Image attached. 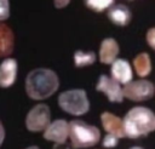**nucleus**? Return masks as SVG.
<instances>
[{
  "label": "nucleus",
  "instance_id": "2eb2a0df",
  "mask_svg": "<svg viewBox=\"0 0 155 149\" xmlns=\"http://www.w3.org/2000/svg\"><path fill=\"white\" fill-rule=\"evenodd\" d=\"M133 67H134L138 76L145 78L147 75H149V73L151 70V62H150L149 55L147 52H142V53L137 55L133 59Z\"/></svg>",
  "mask_w": 155,
  "mask_h": 149
},
{
  "label": "nucleus",
  "instance_id": "1a4fd4ad",
  "mask_svg": "<svg viewBox=\"0 0 155 149\" xmlns=\"http://www.w3.org/2000/svg\"><path fill=\"white\" fill-rule=\"evenodd\" d=\"M111 78L119 82V84H128L132 81L133 78V73H132V68L131 64L124 59V58H116L113 63H111Z\"/></svg>",
  "mask_w": 155,
  "mask_h": 149
},
{
  "label": "nucleus",
  "instance_id": "a211bd4d",
  "mask_svg": "<svg viewBox=\"0 0 155 149\" xmlns=\"http://www.w3.org/2000/svg\"><path fill=\"white\" fill-rule=\"evenodd\" d=\"M10 16V2L8 0H0V22L7 19Z\"/></svg>",
  "mask_w": 155,
  "mask_h": 149
},
{
  "label": "nucleus",
  "instance_id": "6ab92c4d",
  "mask_svg": "<svg viewBox=\"0 0 155 149\" xmlns=\"http://www.w3.org/2000/svg\"><path fill=\"white\" fill-rule=\"evenodd\" d=\"M119 143V138L113 136V134H107L104 138H103V147L104 148H115Z\"/></svg>",
  "mask_w": 155,
  "mask_h": 149
},
{
  "label": "nucleus",
  "instance_id": "dca6fc26",
  "mask_svg": "<svg viewBox=\"0 0 155 149\" xmlns=\"http://www.w3.org/2000/svg\"><path fill=\"white\" fill-rule=\"evenodd\" d=\"M94 59H96V55L93 52H85V51L78 50L74 53V63L76 67L90 65L94 62Z\"/></svg>",
  "mask_w": 155,
  "mask_h": 149
},
{
  "label": "nucleus",
  "instance_id": "393cba45",
  "mask_svg": "<svg viewBox=\"0 0 155 149\" xmlns=\"http://www.w3.org/2000/svg\"><path fill=\"white\" fill-rule=\"evenodd\" d=\"M130 149H143V148H140V147H132V148H130Z\"/></svg>",
  "mask_w": 155,
  "mask_h": 149
},
{
  "label": "nucleus",
  "instance_id": "4468645a",
  "mask_svg": "<svg viewBox=\"0 0 155 149\" xmlns=\"http://www.w3.org/2000/svg\"><path fill=\"white\" fill-rule=\"evenodd\" d=\"M15 35L7 24L0 23V57H7L12 53Z\"/></svg>",
  "mask_w": 155,
  "mask_h": 149
},
{
  "label": "nucleus",
  "instance_id": "0eeeda50",
  "mask_svg": "<svg viewBox=\"0 0 155 149\" xmlns=\"http://www.w3.org/2000/svg\"><path fill=\"white\" fill-rule=\"evenodd\" d=\"M96 90L99 92L105 93L109 102L113 103H121L124 101L122 88L119 82H116L113 78L108 75H101L98 82L96 85Z\"/></svg>",
  "mask_w": 155,
  "mask_h": 149
},
{
  "label": "nucleus",
  "instance_id": "6e6552de",
  "mask_svg": "<svg viewBox=\"0 0 155 149\" xmlns=\"http://www.w3.org/2000/svg\"><path fill=\"white\" fill-rule=\"evenodd\" d=\"M69 137V122H67L63 119L54 120L53 122H50V125L44 131V138L51 142H54L56 144L65 143Z\"/></svg>",
  "mask_w": 155,
  "mask_h": 149
},
{
  "label": "nucleus",
  "instance_id": "412c9836",
  "mask_svg": "<svg viewBox=\"0 0 155 149\" xmlns=\"http://www.w3.org/2000/svg\"><path fill=\"white\" fill-rule=\"evenodd\" d=\"M70 0H53V4L57 8H63L69 4Z\"/></svg>",
  "mask_w": 155,
  "mask_h": 149
},
{
  "label": "nucleus",
  "instance_id": "9b49d317",
  "mask_svg": "<svg viewBox=\"0 0 155 149\" xmlns=\"http://www.w3.org/2000/svg\"><path fill=\"white\" fill-rule=\"evenodd\" d=\"M101 122H102V126L104 127V130L109 133V134H113L117 138H124L125 137V131H124V124H122V120L109 113V111H104L102 115H101Z\"/></svg>",
  "mask_w": 155,
  "mask_h": 149
},
{
  "label": "nucleus",
  "instance_id": "f257e3e1",
  "mask_svg": "<svg viewBox=\"0 0 155 149\" xmlns=\"http://www.w3.org/2000/svg\"><path fill=\"white\" fill-rule=\"evenodd\" d=\"M58 85V76L53 70L47 68H36L27 75L25 92L31 99H46L57 91Z\"/></svg>",
  "mask_w": 155,
  "mask_h": 149
},
{
  "label": "nucleus",
  "instance_id": "f03ea898",
  "mask_svg": "<svg viewBox=\"0 0 155 149\" xmlns=\"http://www.w3.org/2000/svg\"><path fill=\"white\" fill-rule=\"evenodd\" d=\"M122 124L125 137H144L155 131V114L147 107H133L126 113Z\"/></svg>",
  "mask_w": 155,
  "mask_h": 149
},
{
  "label": "nucleus",
  "instance_id": "f3484780",
  "mask_svg": "<svg viewBox=\"0 0 155 149\" xmlns=\"http://www.w3.org/2000/svg\"><path fill=\"white\" fill-rule=\"evenodd\" d=\"M86 5L88 8L96 11V12H101V11H104L107 8H109L114 0H85Z\"/></svg>",
  "mask_w": 155,
  "mask_h": 149
},
{
  "label": "nucleus",
  "instance_id": "aec40b11",
  "mask_svg": "<svg viewBox=\"0 0 155 149\" xmlns=\"http://www.w3.org/2000/svg\"><path fill=\"white\" fill-rule=\"evenodd\" d=\"M147 42H148V45L153 48V50H155V27L154 28H150L148 31H147Z\"/></svg>",
  "mask_w": 155,
  "mask_h": 149
},
{
  "label": "nucleus",
  "instance_id": "ddd939ff",
  "mask_svg": "<svg viewBox=\"0 0 155 149\" xmlns=\"http://www.w3.org/2000/svg\"><path fill=\"white\" fill-rule=\"evenodd\" d=\"M108 18L116 25H127L131 22L132 15L126 5L117 4L108 8Z\"/></svg>",
  "mask_w": 155,
  "mask_h": 149
},
{
  "label": "nucleus",
  "instance_id": "f8f14e48",
  "mask_svg": "<svg viewBox=\"0 0 155 149\" xmlns=\"http://www.w3.org/2000/svg\"><path fill=\"white\" fill-rule=\"evenodd\" d=\"M119 53V45L113 38H107L99 47V61L104 64H111Z\"/></svg>",
  "mask_w": 155,
  "mask_h": 149
},
{
  "label": "nucleus",
  "instance_id": "b1692460",
  "mask_svg": "<svg viewBox=\"0 0 155 149\" xmlns=\"http://www.w3.org/2000/svg\"><path fill=\"white\" fill-rule=\"evenodd\" d=\"M25 149H40V148L36 147V145H30V147H28V148H25Z\"/></svg>",
  "mask_w": 155,
  "mask_h": 149
},
{
  "label": "nucleus",
  "instance_id": "39448f33",
  "mask_svg": "<svg viewBox=\"0 0 155 149\" xmlns=\"http://www.w3.org/2000/svg\"><path fill=\"white\" fill-rule=\"evenodd\" d=\"M154 92H155L154 85L150 81L144 79H139L134 81L132 80L131 82L126 84L125 87L122 88L124 97L134 102L147 101L154 96Z\"/></svg>",
  "mask_w": 155,
  "mask_h": 149
},
{
  "label": "nucleus",
  "instance_id": "5701e85b",
  "mask_svg": "<svg viewBox=\"0 0 155 149\" xmlns=\"http://www.w3.org/2000/svg\"><path fill=\"white\" fill-rule=\"evenodd\" d=\"M4 139H5V128H4L2 122L0 121V147H1V144L4 142Z\"/></svg>",
  "mask_w": 155,
  "mask_h": 149
},
{
  "label": "nucleus",
  "instance_id": "9d476101",
  "mask_svg": "<svg viewBox=\"0 0 155 149\" xmlns=\"http://www.w3.org/2000/svg\"><path fill=\"white\" fill-rule=\"evenodd\" d=\"M17 78V61L6 58L0 64V87L7 88L12 86Z\"/></svg>",
  "mask_w": 155,
  "mask_h": 149
},
{
  "label": "nucleus",
  "instance_id": "20e7f679",
  "mask_svg": "<svg viewBox=\"0 0 155 149\" xmlns=\"http://www.w3.org/2000/svg\"><path fill=\"white\" fill-rule=\"evenodd\" d=\"M58 105L68 114L80 116L88 111L90 102L84 90L74 88L62 92L58 96Z\"/></svg>",
  "mask_w": 155,
  "mask_h": 149
},
{
  "label": "nucleus",
  "instance_id": "4be33fe9",
  "mask_svg": "<svg viewBox=\"0 0 155 149\" xmlns=\"http://www.w3.org/2000/svg\"><path fill=\"white\" fill-rule=\"evenodd\" d=\"M52 149H75V148L68 143H59V144H54Z\"/></svg>",
  "mask_w": 155,
  "mask_h": 149
},
{
  "label": "nucleus",
  "instance_id": "423d86ee",
  "mask_svg": "<svg viewBox=\"0 0 155 149\" xmlns=\"http://www.w3.org/2000/svg\"><path fill=\"white\" fill-rule=\"evenodd\" d=\"M50 120L51 113L48 105L40 103L29 110L25 118V126L31 132H40L45 131V128L50 125Z\"/></svg>",
  "mask_w": 155,
  "mask_h": 149
},
{
  "label": "nucleus",
  "instance_id": "7ed1b4c3",
  "mask_svg": "<svg viewBox=\"0 0 155 149\" xmlns=\"http://www.w3.org/2000/svg\"><path fill=\"white\" fill-rule=\"evenodd\" d=\"M69 138L75 149L91 148L99 142L101 131L81 120H73L69 122Z\"/></svg>",
  "mask_w": 155,
  "mask_h": 149
}]
</instances>
